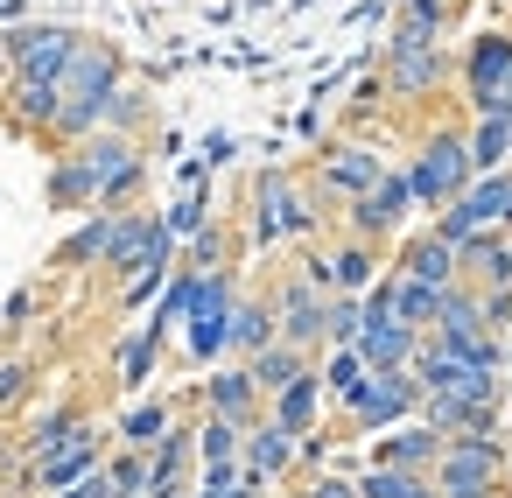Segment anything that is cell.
<instances>
[{
    "label": "cell",
    "instance_id": "c3c4849f",
    "mask_svg": "<svg viewBox=\"0 0 512 498\" xmlns=\"http://www.w3.org/2000/svg\"><path fill=\"white\" fill-rule=\"evenodd\" d=\"M449 8H463V0H449Z\"/></svg>",
    "mask_w": 512,
    "mask_h": 498
},
{
    "label": "cell",
    "instance_id": "f1b7e54d",
    "mask_svg": "<svg viewBox=\"0 0 512 498\" xmlns=\"http://www.w3.org/2000/svg\"><path fill=\"white\" fill-rule=\"evenodd\" d=\"M106 239H113V211H85V225H78V232L57 246V267H64V274H85V267L99 274V260H106Z\"/></svg>",
    "mask_w": 512,
    "mask_h": 498
},
{
    "label": "cell",
    "instance_id": "44dd1931",
    "mask_svg": "<svg viewBox=\"0 0 512 498\" xmlns=\"http://www.w3.org/2000/svg\"><path fill=\"white\" fill-rule=\"evenodd\" d=\"M393 267L400 274H414V281H435V288H449V281H463V253L428 225V232H414V239H400V253H393Z\"/></svg>",
    "mask_w": 512,
    "mask_h": 498
},
{
    "label": "cell",
    "instance_id": "d4e9b609",
    "mask_svg": "<svg viewBox=\"0 0 512 498\" xmlns=\"http://www.w3.org/2000/svg\"><path fill=\"white\" fill-rule=\"evenodd\" d=\"M99 421L78 407V400H57L50 414H36V428L22 435V463H43V456H57L64 442H78V435H92Z\"/></svg>",
    "mask_w": 512,
    "mask_h": 498
},
{
    "label": "cell",
    "instance_id": "8d00e7d4",
    "mask_svg": "<svg viewBox=\"0 0 512 498\" xmlns=\"http://www.w3.org/2000/svg\"><path fill=\"white\" fill-rule=\"evenodd\" d=\"M106 477H113L127 498H141V491H148V449H127V442H113V449H106Z\"/></svg>",
    "mask_w": 512,
    "mask_h": 498
},
{
    "label": "cell",
    "instance_id": "7c38bea8",
    "mask_svg": "<svg viewBox=\"0 0 512 498\" xmlns=\"http://www.w3.org/2000/svg\"><path fill=\"white\" fill-rule=\"evenodd\" d=\"M456 92L470 113H512L505 92H512V29H484L470 36L463 64H456Z\"/></svg>",
    "mask_w": 512,
    "mask_h": 498
},
{
    "label": "cell",
    "instance_id": "d590c367",
    "mask_svg": "<svg viewBox=\"0 0 512 498\" xmlns=\"http://www.w3.org/2000/svg\"><path fill=\"white\" fill-rule=\"evenodd\" d=\"M148 120H155L148 92H141V85H120L113 106H106V127H120V134H148Z\"/></svg>",
    "mask_w": 512,
    "mask_h": 498
},
{
    "label": "cell",
    "instance_id": "e575fe53",
    "mask_svg": "<svg viewBox=\"0 0 512 498\" xmlns=\"http://www.w3.org/2000/svg\"><path fill=\"white\" fill-rule=\"evenodd\" d=\"M435 477H421V470H393V463H365L358 470V498H421Z\"/></svg>",
    "mask_w": 512,
    "mask_h": 498
},
{
    "label": "cell",
    "instance_id": "7bdbcfd3",
    "mask_svg": "<svg viewBox=\"0 0 512 498\" xmlns=\"http://www.w3.org/2000/svg\"><path fill=\"white\" fill-rule=\"evenodd\" d=\"M162 281H169V267H141V274H134V281L120 288V309H141V302H148V295H155Z\"/></svg>",
    "mask_w": 512,
    "mask_h": 498
},
{
    "label": "cell",
    "instance_id": "4fadbf2b",
    "mask_svg": "<svg viewBox=\"0 0 512 498\" xmlns=\"http://www.w3.org/2000/svg\"><path fill=\"white\" fill-rule=\"evenodd\" d=\"M78 43H85V36L64 29V22H22V29L0 36V64L22 71V78H64L71 57H78Z\"/></svg>",
    "mask_w": 512,
    "mask_h": 498
},
{
    "label": "cell",
    "instance_id": "ac0fdd59",
    "mask_svg": "<svg viewBox=\"0 0 512 498\" xmlns=\"http://www.w3.org/2000/svg\"><path fill=\"white\" fill-rule=\"evenodd\" d=\"M449 36H456L449 0H393V22H386L393 50H428V43H449Z\"/></svg>",
    "mask_w": 512,
    "mask_h": 498
},
{
    "label": "cell",
    "instance_id": "3957f363",
    "mask_svg": "<svg viewBox=\"0 0 512 498\" xmlns=\"http://www.w3.org/2000/svg\"><path fill=\"white\" fill-rule=\"evenodd\" d=\"M71 155H78V169H85L99 211H127V204L141 197V183H148V141H141V134L99 127V134L71 141Z\"/></svg>",
    "mask_w": 512,
    "mask_h": 498
},
{
    "label": "cell",
    "instance_id": "603a6c76",
    "mask_svg": "<svg viewBox=\"0 0 512 498\" xmlns=\"http://www.w3.org/2000/svg\"><path fill=\"white\" fill-rule=\"evenodd\" d=\"M414 351H421V330H414V323H400V316H365L358 358H365L372 372H400V365H414Z\"/></svg>",
    "mask_w": 512,
    "mask_h": 498
},
{
    "label": "cell",
    "instance_id": "7dc6e473",
    "mask_svg": "<svg viewBox=\"0 0 512 498\" xmlns=\"http://www.w3.org/2000/svg\"><path fill=\"white\" fill-rule=\"evenodd\" d=\"M190 498H211V491H190Z\"/></svg>",
    "mask_w": 512,
    "mask_h": 498
},
{
    "label": "cell",
    "instance_id": "277c9868",
    "mask_svg": "<svg viewBox=\"0 0 512 498\" xmlns=\"http://www.w3.org/2000/svg\"><path fill=\"white\" fill-rule=\"evenodd\" d=\"M407 176H414V197H421L428 218H435L442 204H456V197L470 190V176H477V162H470V127L428 120V134H421L414 155H407Z\"/></svg>",
    "mask_w": 512,
    "mask_h": 498
},
{
    "label": "cell",
    "instance_id": "484cf974",
    "mask_svg": "<svg viewBox=\"0 0 512 498\" xmlns=\"http://www.w3.org/2000/svg\"><path fill=\"white\" fill-rule=\"evenodd\" d=\"M281 337V323H274V302H267V288L260 295H239V309H232V337H225V358H260L267 344Z\"/></svg>",
    "mask_w": 512,
    "mask_h": 498
},
{
    "label": "cell",
    "instance_id": "cb8c5ba5",
    "mask_svg": "<svg viewBox=\"0 0 512 498\" xmlns=\"http://www.w3.org/2000/svg\"><path fill=\"white\" fill-rule=\"evenodd\" d=\"M456 253H463V281H470V288H512V232H505V225L470 232Z\"/></svg>",
    "mask_w": 512,
    "mask_h": 498
},
{
    "label": "cell",
    "instance_id": "836d02e7",
    "mask_svg": "<svg viewBox=\"0 0 512 498\" xmlns=\"http://www.w3.org/2000/svg\"><path fill=\"white\" fill-rule=\"evenodd\" d=\"M239 449H246V428L197 407V463H239Z\"/></svg>",
    "mask_w": 512,
    "mask_h": 498
},
{
    "label": "cell",
    "instance_id": "d6a6232c",
    "mask_svg": "<svg viewBox=\"0 0 512 498\" xmlns=\"http://www.w3.org/2000/svg\"><path fill=\"white\" fill-rule=\"evenodd\" d=\"M316 372H323V393H330V407H344L358 386H365V358H358V344H330L323 358H316Z\"/></svg>",
    "mask_w": 512,
    "mask_h": 498
},
{
    "label": "cell",
    "instance_id": "f546056e",
    "mask_svg": "<svg viewBox=\"0 0 512 498\" xmlns=\"http://www.w3.org/2000/svg\"><path fill=\"white\" fill-rule=\"evenodd\" d=\"M470 162L477 176L512 169V113H470Z\"/></svg>",
    "mask_w": 512,
    "mask_h": 498
},
{
    "label": "cell",
    "instance_id": "ba28073f",
    "mask_svg": "<svg viewBox=\"0 0 512 498\" xmlns=\"http://www.w3.org/2000/svg\"><path fill=\"white\" fill-rule=\"evenodd\" d=\"M393 162L379 155V141H365V134H337V141H323L316 148V162H309V176H316V190L344 211V204H358L379 176H386Z\"/></svg>",
    "mask_w": 512,
    "mask_h": 498
},
{
    "label": "cell",
    "instance_id": "5bb4252c",
    "mask_svg": "<svg viewBox=\"0 0 512 498\" xmlns=\"http://www.w3.org/2000/svg\"><path fill=\"white\" fill-rule=\"evenodd\" d=\"M197 407H211V414H225V421H239V428L267 421V393H260L253 365H239V358L197 379Z\"/></svg>",
    "mask_w": 512,
    "mask_h": 498
},
{
    "label": "cell",
    "instance_id": "60d3db41",
    "mask_svg": "<svg viewBox=\"0 0 512 498\" xmlns=\"http://www.w3.org/2000/svg\"><path fill=\"white\" fill-rule=\"evenodd\" d=\"M36 386V358H0V414H15Z\"/></svg>",
    "mask_w": 512,
    "mask_h": 498
},
{
    "label": "cell",
    "instance_id": "f35d334b",
    "mask_svg": "<svg viewBox=\"0 0 512 498\" xmlns=\"http://www.w3.org/2000/svg\"><path fill=\"white\" fill-rule=\"evenodd\" d=\"M162 218H169V232H176V239H197V232L211 225V183H197V190H190L176 211H162Z\"/></svg>",
    "mask_w": 512,
    "mask_h": 498
},
{
    "label": "cell",
    "instance_id": "bcb514c9",
    "mask_svg": "<svg viewBox=\"0 0 512 498\" xmlns=\"http://www.w3.org/2000/svg\"><path fill=\"white\" fill-rule=\"evenodd\" d=\"M421 498H442V491H435V484H428V491H421Z\"/></svg>",
    "mask_w": 512,
    "mask_h": 498
},
{
    "label": "cell",
    "instance_id": "4dcf8cb0",
    "mask_svg": "<svg viewBox=\"0 0 512 498\" xmlns=\"http://www.w3.org/2000/svg\"><path fill=\"white\" fill-rule=\"evenodd\" d=\"M456 288V281H449ZM449 288H435V281H414V274H400V288H393V316L400 323H414L421 337L442 323V302H449Z\"/></svg>",
    "mask_w": 512,
    "mask_h": 498
},
{
    "label": "cell",
    "instance_id": "f6af8a7d",
    "mask_svg": "<svg viewBox=\"0 0 512 498\" xmlns=\"http://www.w3.org/2000/svg\"><path fill=\"white\" fill-rule=\"evenodd\" d=\"M29 323V288H15V302H8V330H22Z\"/></svg>",
    "mask_w": 512,
    "mask_h": 498
},
{
    "label": "cell",
    "instance_id": "8fae6325",
    "mask_svg": "<svg viewBox=\"0 0 512 498\" xmlns=\"http://www.w3.org/2000/svg\"><path fill=\"white\" fill-rule=\"evenodd\" d=\"M267 302H274L281 337L323 358V344H330V288H316L302 267H281V274H274V288H267Z\"/></svg>",
    "mask_w": 512,
    "mask_h": 498
},
{
    "label": "cell",
    "instance_id": "ffe728a7",
    "mask_svg": "<svg viewBox=\"0 0 512 498\" xmlns=\"http://www.w3.org/2000/svg\"><path fill=\"white\" fill-rule=\"evenodd\" d=\"M190 407H197V393H190V400L148 393V400H134V407H127V414L113 421V442H127V449H155V442H162V435H169V428H176V421H183Z\"/></svg>",
    "mask_w": 512,
    "mask_h": 498
},
{
    "label": "cell",
    "instance_id": "b9f144b4",
    "mask_svg": "<svg viewBox=\"0 0 512 498\" xmlns=\"http://www.w3.org/2000/svg\"><path fill=\"white\" fill-rule=\"evenodd\" d=\"M288 498H358V477H344V470H309L302 484H288Z\"/></svg>",
    "mask_w": 512,
    "mask_h": 498
},
{
    "label": "cell",
    "instance_id": "f907efd6",
    "mask_svg": "<svg viewBox=\"0 0 512 498\" xmlns=\"http://www.w3.org/2000/svg\"><path fill=\"white\" fill-rule=\"evenodd\" d=\"M281 498H288V491H281Z\"/></svg>",
    "mask_w": 512,
    "mask_h": 498
},
{
    "label": "cell",
    "instance_id": "7402d4cb",
    "mask_svg": "<svg viewBox=\"0 0 512 498\" xmlns=\"http://www.w3.org/2000/svg\"><path fill=\"white\" fill-rule=\"evenodd\" d=\"M323 246H330V274H337L344 295H365V288L386 274V246H379V239H358V232L337 225V239H323Z\"/></svg>",
    "mask_w": 512,
    "mask_h": 498
},
{
    "label": "cell",
    "instance_id": "8992f818",
    "mask_svg": "<svg viewBox=\"0 0 512 498\" xmlns=\"http://www.w3.org/2000/svg\"><path fill=\"white\" fill-rule=\"evenodd\" d=\"M239 260L232 267H211V274H197L190 267V309H183V337H190V358L197 365H211V358H225V337H232V309H239Z\"/></svg>",
    "mask_w": 512,
    "mask_h": 498
},
{
    "label": "cell",
    "instance_id": "30bf717a",
    "mask_svg": "<svg viewBox=\"0 0 512 498\" xmlns=\"http://www.w3.org/2000/svg\"><path fill=\"white\" fill-rule=\"evenodd\" d=\"M421 211V197H414V176H407V162H393L358 204H344L337 211V225L344 232H358V239H379V246H393L400 232H407V218Z\"/></svg>",
    "mask_w": 512,
    "mask_h": 498
},
{
    "label": "cell",
    "instance_id": "74e56055",
    "mask_svg": "<svg viewBox=\"0 0 512 498\" xmlns=\"http://www.w3.org/2000/svg\"><path fill=\"white\" fill-rule=\"evenodd\" d=\"M183 267H197V274H211V267H232V232H225V225H204V232L190 239Z\"/></svg>",
    "mask_w": 512,
    "mask_h": 498
},
{
    "label": "cell",
    "instance_id": "681fc988",
    "mask_svg": "<svg viewBox=\"0 0 512 498\" xmlns=\"http://www.w3.org/2000/svg\"><path fill=\"white\" fill-rule=\"evenodd\" d=\"M505 106H512V92H505Z\"/></svg>",
    "mask_w": 512,
    "mask_h": 498
},
{
    "label": "cell",
    "instance_id": "4316f807",
    "mask_svg": "<svg viewBox=\"0 0 512 498\" xmlns=\"http://www.w3.org/2000/svg\"><path fill=\"white\" fill-rule=\"evenodd\" d=\"M323 407H330L323 372H302L288 393H274V400H267V421H281L288 435H316V428H323Z\"/></svg>",
    "mask_w": 512,
    "mask_h": 498
},
{
    "label": "cell",
    "instance_id": "6da1fadb",
    "mask_svg": "<svg viewBox=\"0 0 512 498\" xmlns=\"http://www.w3.org/2000/svg\"><path fill=\"white\" fill-rule=\"evenodd\" d=\"M253 246H309V239H323V225H330V197L316 190V176H302V169H288V162H267V169H253Z\"/></svg>",
    "mask_w": 512,
    "mask_h": 498
},
{
    "label": "cell",
    "instance_id": "7a4b0ae2",
    "mask_svg": "<svg viewBox=\"0 0 512 498\" xmlns=\"http://www.w3.org/2000/svg\"><path fill=\"white\" fill-rule=\"evenodd\" d=\"M120 85H127V57H120L106 36H85L78 57H71V71H64V120H57L50 141L71 148V141L99 134V127H106V106H113Z\"/></svg>",
    "mask_w": 512,
    "mask_h": 498
},
{
    "label": "cell",
    "instance_id": "ab89813d",
    "mask_svg": "<svg viewBox=\"0 0 512 498\" xmlns=\"http://www.w3.org/2000/svg\"><path fill=\"white\" fill-rule=\"evenodd\" d=\"M358 330H365V295H330V344H358ZM323 344V351H330Z\"/></svg>",
    "mask_w": 512,
    "mask_h": 498
},
{
    "label": "cell",
    "instance_id": "1f68e13d",
    "mask_svg": "<svg viewBox=\"0 0 512 498\" xmlns=\"http://www.w3.org/2000/svg\"><path fill=\"white\" fill-rule=\"evenodd\" d=\"M162 337H169V323L148 316V330H134V337L120 344V386H127V393L148 386V372H155V358H162Z\"/></svg>",
    "mask_w": 512,
    "mask_h": 498
},
{
    "label": "cell",
    "instance_id": "52a82bcc",
    "mask_svg": "<svg viewBox=\"0 0 512 498\" xmlns=\"http://www.w3.org/2000/svg\"><path fill=\"white\" fill-rule=\"evenodd\" d=\"M337 414H344V435H386V428L414 421V414H421V379H414V365H400V372H365V386H358Z\"/></svg>",
    "mask_w": 512,
    "mask_h": 498
},
{
    "label": "cell",
    "instance_id": "d6986e66",
    "mask_svg": "<svg viewBox=\"0 0 512 498\" xmlns=\"http://www.w3.org/2000/svg\"><path fill=\"white\" fill-rule=\"evenodd\" d=\"M442 428H428L421 414L414 421H400V428H386V435H372V463H393V470H421V477H435V456H442Z\"/></svg>",
    "mask_w": 512,
    "mask_h": 498
},
{
    "label": "cell",
    "instance_id": "2e32d148",
    "mask_svg": "<svg viewBox=\"0 0 512 498\" xmlns=\"http://www.w3.org/2000/svg\"><path fill=\"white\" fill-rule=\"evenodd\" d=\"M106 449H113V428H92V435L64 442L57 456L29 463V491H36V498H50V491H64V484H78V477H92V470L106 463Z\"/></svg>",
    "mask_w": 512,
    "mask_h": 498
},
{
    "label": "cell",
    "instance_id": "83f0119b",
    "mask_svg": "<svg viewBox=\"0 0 512 498\" xmlns=\"http://www.w3.org/2000/svg\"><path fill=\"white\" fill-rule=\"evenodd\" d=\"M253 365V379H260V393L274 400V393H288L302 372H316V351H302V344H288V337H274L260 358H246Z\"/></svg>",
    "mask_w": 512,
    "mask_h": 498
},
{
    "label": "cell",
    "instance_id": "9c48e42d",
    "mask_svg": "<svg viewBox=\"0 0 512 498\" xmlns=\"http://www.w3.org/2000/svg\"><path fill=\"white\" fill-rule=\"evenodd\" d=\"M379 78H386V99L393 106H435L449 85H456V57H449V43H428V50H379Z\"/></svg>",
    "mask_w": 512,
    "mask_h": 498
},
{
    "label": "cell",
    "instance_id": "9a60e30c",
    "mask_svg": "<svg viewBox=\"0 0 512 498\" xmlns=\"http://www.w3.org/2000/svg\"><path fill=\"white\" fill-rule=\"evenodd\" d=\"M239 463H246L260 484H295V477H302V435H288L281 421H253Z\"/></svg>",
    "mask_w": 512,
    "mask_h": 498
},
{
    "label": "cell",
    "instance_id": "ee69618b",
    "mask_svg": "<svg viewBox=\"0 0 512 498\" xmlns=\"http://www.w3.org/2000/svg\"><path fill=\"white\" fill-rule=\"evenodd\" d=\"M484 323L491 330H512V288H484Z\"/></svg>",
    "mask_w": 512,
    "mask_h": 498
},
{
    "label": "cell",
    "instance_id": "e0dca14e",
    "mask_svg": "<svg viewBox=\"0 0 512 498\" xmlns=\"http://www.w3.org/2000/svg\"><path fill=\"white\" fill-rule=\"evenodd\" d=\"M0 106H8V120L22 134H57V120H64V78H22V71H8Z\"/></svg>",
    "mask_w": 512,
    "mask_h": 498
},
{
    "label": "cell",
    "instance_id": "5b68a950",
    "mask_svg": "<svg viewBox=\"0 0 512 498\" xmlns=\"http://www.w3.org/2000/svg\"><path fill=\"white\" fill-rule=\"evenodd\" d=\"M505 428L491 435H449L435 456V491L442 498H505Z\"/></svg>",
    "mask_w": 512,
    "mask_h": 498
}]
</instances>
